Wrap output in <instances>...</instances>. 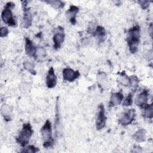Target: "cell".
<instances>
[{"mask_svg": "<svg viewBox=\"0 0 153 153\" xmlns=\"http://www.w3.org/2000/svg\"><path fill=\"white\" fill-rule=\"evenodd\" d=\"M140 38V27L138 25H136L128 30L127 35V42L130 51L131 53H134L137 51Z\"/></svg>", "mask_w": 153, "mask_h": 153, "instance_id": "1", "label": "cell"}, {"mask_svg": "<svg viewBox=\"0 0 153 153\" xmlns=\"http://www.w3.org/2000/svg\"><path fill=\"white\" fill-rule=\"evenodd\" d=\"M33 133V131L30 123H27L24 124L22 129L19 132L18 137L16 138L17 143H19L22 146H26V145L29 143Z\"/></svg>", "mask_w": 153, "mask_h": 153, "instance_id": "2", "label": "cell"}, {"mask_svg": "<svg viewBox=\"0 0 153 153\" xmlns=\"http://www.w3.org/2000/svg\"><path fill=\"white\" fill-rule=\"evenodd\" d=\"M41 133L44 140V146L45 148H48L51 146L53 143L51 124L48 120L45 121V124L41 128Z\"/></svg>", "mask_w": 153, "mask_h": 153, "instance_id": "3", "label": "cell"}, {"mask_svg": "<svg viewBox=\"0 0 153 153\" xmlns=\"http://www.w3.org/2000/svg\"><path fill=\"white\" fill-rule=\"evenodd\" d=\"M14 7V4L10 2H8L4 9L2 10L1 13V18L2 21L7 25L10 26H14L16 25V22L13 16V14L11 12L12 8Z\"/></svg>", "mask_w": 153, "mask_h": 153, "instance_id": "4", "label": "cell"}, {"mask_svg": "<svg viewBox=\"0 0 153 153\" xmlns=\"http://www.w3.org/2000/svg\"><path fill=\"white\" fill-rule=\"evenodd\" d=\"M106 117L105 115V108L102 103H100L97 109V118L96 121V126L97 130L102 129L106 125Z\"/></svg>", "mask_w": 153, "mask_h": 153, "instance_id": "5", "label": "cell"}, {"mask_svg": "<svg viewBox=\"0 0 153 153\" xmlns=\"http://www.w3.org/2000/svg\"><path fill=\"white\" fill-rule=\"evenodd\" d=\"M134 109H126L120 115L119 118V123L123 126H127L132 123L134 119Z\"/></svg>", "mask_w": 153, "mask_h": 153, "instance_id": "6", "label": "cell"}, {"mask_svg": "<svg viewBox=\"0 0 153 153\" xmlns=\"http://www.w3.org/2000/svg\"><path fill=\"white\" fill-rule=\"evenodd\" d=\"M65 35L64 33V30L62 27L59 26L57 29V32L53 36V42L54 47L56 50H58L62 46L64 40H65Z\"/></svg>", "mask_w": 153, "mask_h": 153, "instance_id": "7", "label": "cell"}, {"mask_svg": "<svg viewBox=\"0 0 153 153\" xmlns=\"http://www.w3.org/2000/svg\"><path fill=\"white\" fill-rule=\"evenodd\" d=\"M79 72L76 71L66 68L63 70V78L65 81L69 82H73L79 76Z\"/></svg>", "mask_w": 153, "mask_h": 153, "instance_id": "8", "label": "cell"}, {"mask_svg": "<svg viewBox=\"0 0 153 153\" xmlns=\"http://www.w3.org/2000/svg\"><path fill=\"white\" fill-rule=\"evenodd\" d=\"M57 84V76L54 73L53 67H51L46 77V85L48 88H51L56 86Z\"/></svg>", "mask_w": 153, "mask_h": 153, "instance_id": "9", "label": "cell"}, {"mask_svg": "<svg viewBox=\"0 0 153 153\" xmlns=\"http://www.w3.org/2000/svg\"><path fill=\"white\" fill-rule=\"evenodd\" d=\"M26 5H25V7L23 9L24 13H23V16L22 18V25L23 27L25 28H28L32 25V16L29 11V9L26 8Z\"/></svg>", "mask_w": 153, "mask_h": 153, "instance_id": "10", "label": "cell"}, {"mask_svg": "<svg viewBox=\"0 0 153 153\" xmlns=\"http://www.w3.org/2000/svg\"><path fill=\"white\" fill-rule=\"evenodd\" d=\"M148 90H144L141 92L136 97L134 100L135 104L138 106H144L148 101Z\"/></svg>", "mask_w": 153, "mask_h": 153, "instance_id": "11", "label": "cell"}, {"mask_svg": "<svg viewBox=\"0 0 153 153\" xmlns=\"http://www.w3.org/2000/svg\"><path fill=\"white\" fill-rule=\"evenodd\" d=\"M25 43V51L27 56L30 57H35L36 54L37 50L33 45L32 41L28 38H26Z\"/></svg>", "mask_w": 153, "mask_h": 153, "instance_id": "12", "label": "cell"}, {"mask_svg": "<svg viewBox=\"0 0 153 153\" xmlns=\"http://www.w3.org/2000/svg\"><path fill=\"white\" fill-rule=\"evenodd\" d=\"M123 99V94L121 91H118L116 93H114L111 94L109 106H115L119 105Z\"/></svg>", "mask_w": 153, "mask_h": 153, "instance_id": "13", "label": "cell"}, {"mask_svg": "<svg viewBox=\"0 0 153 153\" xmlns=\"http://www.w3.org/2000/svg\"><path fill=\"white\" fill-rule=\"evenodd\" d=\"M79 11L78 7L75 5H72L70 7L69 9L66 12V15L69 19L72 25H75L76 23V15Z\"/></svg>", "mask_w": 153, "mask_h": 153, "instance_id": "14", "label": "cell"}, {"mask_svg": "<svg viewBox=\"0 0 153 153\" xmlns=\"http://www.w3.org/2000/svg\"><path fill=\"white\" fill-rule=\"evenodd\" d=\"M97 80L99 85L103 88H107L109 87V83L108 82V80L107 79L106 74L103 72H99L97 76Z\"/></svg>", "mask_w": 153, "mask_h": 153, "instance_id": "15", "label": "cell"}, {"mask_svg": "<svg viewBox=\"0 0 153 153\" xmlns=\"http://www.w3.org/2000/svg\"><path fill=\"white\" fill-rule=\"evenodd\" d=\"M94 35L97 39L99 41V42H102L105 41L106 37V31L104 27L100 26H98L94 32Z\"/></svg>", "mask_w": 153, "mask_h": 153, "instance_id": "16", "label": "cell"}, {"mask_svg": "<svg viewBox=\"0 0 153 153\" xmlns=\"http://www.w3.org/2000/svg\"><path fill=\"white\" fill-rule=\"evenodd\" d=\"M1 112L5 120L9 121L11 120L12 109L9 105L6 104L2 105L1 109Z\"/></svg>", "mask_w": 153, "mask_h": 153, "instance_id": "17", "label": "cell"}, {"mask_svg": "<svg viewBox=\"0 0 153 153\" xmlns=\"http://www.w3.org/2000/svg\"><path fill=\"white\" fill-rule=\"evenodd\" d=\"M143 117L146 118L152 119L153 117V107L152 105H146L143 106V110L142 112Z\"/></svg>", "mask_w": 153, "mask_h": 153, "instance_id": "18", "label": "cell"}, {"mask_svg": "<svg viewBox=\"0 0 153 153\" xmlns=\"http://www.w3.org/2000/svg\"><path fill=\"white\" fill-rule=\"evenodd\" d=\"M146 132L143 129L137 130L134 134V139L137 142H142L145 140Z\"/></svg>", "mask_w": 153, "mask_h": 153, "instance_id": "19", "label": "cell"}, {"mask_svg": "<svg viewBox=\"0 0 153 153\" xmlns=\"http://www.w3.org/2000/svg\"><path fill=\"white\" fill-rule=\"evenodd\" d=\"M23 68L27 71L28 72H29L30 73H31L33 75H35L36 74V72L35 71V65L34 64L29 61H26L23 63Z\"/></svg>", "mask_w": 153, "mask_h": 153, "instance_id": "20", "label": "cell"}, {"mask_svg": "<svg viewBox=\"0 0 153 153\" xmlns=\"http://www.w3.org/2000/svg\"><path fill=\"white\" fill-rule=\"evenodd\" d=\"M119 82L124 86L130 85V78L125 74H123L119 77Z\"/></svg>", "mask_w": 153, "mask_h": 153, "instance_id": "21", "label": "cell"}, {"mask_svg": "<svg viewBox=\"0 0 153 153\" xmlns=\"http://www.w3.org/2000/svg\"><path fill=\"white\" fill-rule=\"evenodd\" d=\"M46 2L56 8H62L64 6V3L60 1H48Z\"/></svg>", "mask_w": 153, "mask_h": 153, "instance_id": "22", "label": "cell"}, {"mask_svg": "<svg viewBox=\"0 0 153 153\" xmlns=\"http://www.w3.org/2000/svg\"><path fill=\"white\" fill-rule=\"evenodd\" d=\"M19 89L22 93H27L30 91V85L26 82H22L19 84Z\"/></svg>", "mask_w": 153, "mask_h": 153, "instance_id": "23", "label": "cell"}, {"mask_svg": "<svg viewBox=\"0 0 153 153\" xmlns=\"http://www.w3.org/2000/svg\"><path fill=\"white\" fill-rule=\"evenodd\" d=\"M39 151V149L35 147L33 145H29L28 146H27L26 148H23V149L22 151V152H32V153H34V152H36Z\"/></svg>", "mask_w": 153, "mask_h": 153, "instance_id": "24", "label": "cell"}, {"mask_svg": "<svg viewBox=\"0 0 153 153\" xmlns=\"http://www.w3.org/2000/svg\"><path fill=\"white\" fill-rule=\"evenodd\" d=\"M133 103V96L131 94H129L124 99L123 102V105L127 106H130Z\"/></svg>", "mask_w": 153, "mask_h": 153, "instance_id": "25", "label": "cell"}, {"mask_svg": "<svg viewBox=\"0 0 153 153\" xmlns=\"http://www.w3.org/2000/svg\"><path fill=\"white\" fill-rule=\"evenodd\" d=\"M130 78V85L131 87H136L139 82V79L136 76H131Z\"/></svg>", "mask_w": 153, "mask_h": 153, "instance_id": "26", "label": "cell"}, {"mask_svg": "<svg viewBox=\"0 0 153 153\" xmlns=\"http://www.w3.org/2000/svg\"><path fill=\"white\" fill-rule=\"evenodd\" d=\"M36 54H37V56L39 57V58H42V57H44L45 54H46V51H45V50L43 48H39V49L37 50V51H36Z\"/></svg>", "mask_w": 153, "mask_h": 153, "instance_id": "27", "label": "cell"}, {"mask_svg": "<svg viewBox=\"0 0 153 153\" xmlns=\"http://www.w3.org/2000/svg\"><path fill=\"white\" fill-rule=\"evenodd\" d=\"M95 23L94 22H90L89 23L88 25V27H87V32L89 33H94V30H95Z\"/></svg>", "mask_w": 153, "mask_h": 153, "instance_id": "28", "label": "cell"}, {"mask_svg": "<svg viewBox=\"0 0 153 153\" xmlns=\"http://www.w3.org/2000/svg\"><path fill=\"white\" fill-rule=\"evenodd\" d=\"M8 33V29L6 27H2L0 30V36L1 38L7 36Z\"/></svg>", "mask_w": 153, "mask_h": 153, "instance_id": "29", "label": "cell"}, {"mask_svg": "<svg viewBox=\"0 0 153 153\" xmlns=\"http://www.w3.org/2000/svg\"><path fill=\"white\" fill-rule=\"evenodd\" d=\"M152 57H153V55H152V51L151 50H149L146 52L144 54V57L148 60H151L152 59Z\"/></svg>", "mask_w": 153, "mask_h": 153, "instance_id": "30", "label": "cell"}, {"mask_svg": "<svg viewBox=\"0 0 153 153\" xmlns=\"http://www.w3.org/2000/svg\"><path fill=\"white\" fill-rule=\"evenodd\" d=\"M139 3L140 4L141 7H142V9H143V10L146 9V8L149 7V2L148 1H139Z\"/></svg>", "mask_w": 153, "mask_h": 153, "instance_id": "31", "label": "cell"}]
</instances>
